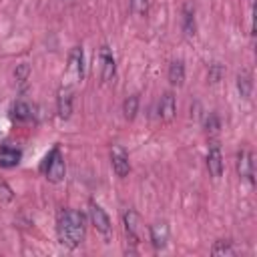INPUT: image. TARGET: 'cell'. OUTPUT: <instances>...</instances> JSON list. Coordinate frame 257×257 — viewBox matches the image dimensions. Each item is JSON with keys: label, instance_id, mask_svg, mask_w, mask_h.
<instances>
[{"label": "cell", "instance_id": "cell-1", "mask_svg": "<svg viewBox=\"0 0 257 257\" xmlns=\"http://www.w3.org/2000/svg\"><path fill=\"white\" fill-rule=\"evenodd\" d=\"M56 235L64 247L76 249L84 239V215L74 209H64L56 221Z\"/></svg>", "mask_w": 257, "mask_h": 257}, {"label": "cell", "instance_id": "cell-2", "mask_svg": "<svg viewBox=\"0 0 257 257\" xmlns=\"http://www.w3.org/2000/svg\"><path fill=\"white\" fill-rule=\"evenodd\" d=\"M82 72H84V54H82V46H74L68 54V64L64 70V84L72 86L76 82L82 80Z\"/></svg>", "mask_w": 257, "mask_h": 257}, {"label": "cell", "instance_id": "cell-3", "mask_svg": "<svg viewBox=\"0 0 257 257\" xmlns=\"http://www.w3.org/2000/svg\"><path fill=\"white\" fill-rule=\"evenodd\" d=\"M64 173H66V167H64V157L60 155L58 147H54L46 161H44V175L50 183H60L64 179Z\"/></svg>", "mask_w": 257, "mask_h": 257}, {"label": "cell", "instance_id": "cell-4", "mask_svg": "<svg viewBox=\"0 0 257 257\" xmlns=\"http://www.w3.org/2000/svg\"><path fill=\"white\" fill-rule=\"evenodd\" d=\"M88 215H90V221H92L94 229H96L104 239H108V237L112 235V225H110V219H108L106 211H104L100 205L90 203V207H88Z\"/></svg>", "mask_w": 257, "mask_h": 257}, {"label": "cell", "instance_id": "cell-5", "mask_svg": "<svg viewBox=\"0 0 257 257\" xmlns=\"http://www.w3.org/2000/svg\"><path fill=\"white\" fill-rule=\"evenodd\" d=\"M98 62H100V80L102 82H108L114 72H116V64H114V56L110 52L108 46H100L98 50Z\"/></svg>", "mask_w": 257, "mask_h": 257}, {"label": "cell", "instance_id": "cell-6", "mask_svg": "<svg viewBox=\"0 0 257 257\" xmlns=\"http://www.w3.org/2000/svg\"><path fill=\"white\" fill-rule=\"evenodd\" d=\"M110 163H112V171L116 173V177H126L131 171V163H128V155L122 147H112L110 151Z\"/></svg>", "mask_w": 257, "mask_h": 257}, {"label": "cell", "instance_id": "cell-7", "mask_svg": "<svg viewBox=\"0 0 257 257\" xmlns=\"http://www.w3.org/2000/svg\"><path fill=\"white\" fill-rule=\"evenodd\" d=\"M56 110H58V116L64 120L70 118V114H72V88L66 84L56 94Z\"/></svg>", "mask_w": 257, "mask_h": 257}, {"label": "cell", "instance_id": "cell-8", "mask_svg": "<svg viewBox=\"0 0 257 257\" xmlns=\"http://www.w3.org/2000/svg\"><path fill=\"white\" fill-rule=\"evenodd\" d=\"M237 173H239L241 179H245L253 185V155H251V151H247V149L239 151V155H237Z\"/></svg>", "mask_w": 257, "mask_h": 257}, {"label": "cell", "instance_id": "cell-9", "mask_svg": "<svg viewBox=\"0 0 257 257\" xmlns=\"http://www.w3.org/2000/svg\"><path fill=\"white\" fill-rule=\"evenodd\" d=\"M207 169H209V175L213 179H219L223 175V155H221V149L219 145H213L209 149V155H207Z\"/></svg>", "mask_w": 257, "mask_h": 257}, {"label": "cell", "instance_id": "cell-10", "mask_svg": "<svg viewBox=\"0 0 257 257\" xmlns=\"http://www.w3.org/2000/svg\"><path fill=\"white\" fill-rule=\"evenodd\" d=\"M175 112H177L175 96H173V92H165L161 96V100H159V116H161V120L171 122L175 118Z\"/></svg>", "mask_w": 257, "mask_h": 257}, {"label": "cell", "instance_id": "cell-11", "mask_svg": "<svg viewBox=\"0 0 257 257\" xmlns=\"http://www.w3.org/2000/svg\"><path fill=\"white\" fill-rule=\"evenodd\" d=\"M122 221H124V229H126L128 237L135 239V241H139L141 239V217H139V213L133 211V209H128L122 215Z\"/></svg>", "mask_w": 257, "mask_h": 257}, {"label": "cell", "instance_id": "cell-12", "mask_svg": "<svg viewBox=\"0 0 257 257\" xmlns=\"http://www.w3.org/2000/svg\"><path fill=\"white\" fill-rule=\"evenodd\" d=\"M20 159H22L20 149L10 147V145H4V147L0 149V167L12 169V167H16V165L20 163Z\"/></svg>", "mask_w": 257, "mask_h": 257}, {"label": "cell", "instance_id": "cell-13", "mask_svg": "<svg viewBox=\"0 0 257 257\" xmlns=\"http://www.w3.org/2000/svg\"><path fill=\"white\" fill-rule=\"evenodd\" d=\"M151 241L157 249H163L169 241V225L167 223H155L151 225Z\"/></svg>", "mask_w": 257, "mask_h": 257}, {"label": "cell", "instance_id": "cell-14", "mask_svg": "<svg viewBox=\"0 0 257 257\" xmlns=\"http://www.w3.org/2000/svg\"><path fill=\"white\" fill-rule=\"evenodd\" d=\"M169 82L173 86H181L185 82V66H183L181 60L171 62V66H169Z\"/></svg>", "mask_w": 257, "mask_h": 257}, {"label": "cell", "instance_id": "cell-15", "mask_svg": "<svg viewBox=\"0 0 257 257\" xmlns=\"http://www.w3.org/2000/svg\"><path fill=\"white\" fill-rule=\"evenodd\" d=\"M183 30L187 36H195V10L191 4H185L183 8Z\"/></svg>", "mask_w": 257, "mask_h": 257}, {"label": "cell", "instance_id": "cell-16", "mask_svg": "<svg viewBox=\"0 0 257 257\" xmlns=\"http://www.w3.org/2000/svg\"><path fill=\"white\" fill-rule=\"evenodd\" d=\"M237 88H239V94L243 98H249L251 96V88H253V80H251V74L249 72H239L237 74Z\"/></svg>", "mask_w": 257, "mask_h": 257}, {"label": "cell", "instance_id": "cell-17", "mask_svg": "<svg viewBox=\"0 0 257 257\" xmlns=\"http://www.w3.org/2000/svg\"><path fill=\"white\" fill-rule=\"evenodd\" d=\"M139 112V96L137 94H131L124 102H122V114L126 120H133Z\"/></svg>", "mask_w": 257, "mask_h": 257}, {"label": "cell", "instance_id": "cell-18", "mask_svg": "<svg viewBox=\"0 0 257 257\" xmlns=\"http://www.w3.org/2000/svg\"><path fill=\"white\" fill-rule=\"evenodd\" d=\"M12 118H16V120H28V118H32V108H30V104L18 100V102L12 106Z\"/></svg>", "mask_w": 257, "mask_h": 257}, {"label": "cell", "instance_id": "cell-19", "mask_svg": "<svg viewBox=\"0 0 257 257\" xmlns=\"http://www.w3.org/2000/svg\"><path fill=\"white\" fill-rule=\"evenodd\" d=\"M211 253H213V255H235L233 241H227V239H219V241H215Z\"/></svg>", "mask_w": 257, "mask_h": 257}, {"label": "cell", "instance_id": "cell-20", "mask_svg": "<svg viewBox=\"0 0 257 257\" xmlns=\"http://www.w3.org/2000/svg\"><path fill=\"white\" fill-rule=\"evenodd\" d=\"M131 10L137 16H147V12H149V0H131Z\"/></svg>", "mask_w": 257, "mask_h": 257}, {"label": "cell", "instance_id": "cell-21", "mask_svg": "<svg viewBox=\"0 0 257 257\" xmlns=\"http://www.w3.org/2000/svg\"><path fill=\"white\" fill-rule=\"evenodd\" d=\"M14 74H16V80H18V82H26V80H28V74H30V66L22 62L20 66H16Z\"/></svg>", "mask_w": 257, "mask_h": 257}, {"label": "cell", "instance_id": "cell-22", "mask_svg": "<svg viewBox=\"0 0 257 257\" xmlns=\"http://www.w3.org/2000/svg\"><path fill=\"white\" fill-rule=\"evenodd\" d=\"M205 126H207V133H217V131H219V118H217V114L211 112V114L207 116Z\"/></svg>", "mask_w": 257, "mask_h": 257}, {"label": "cell", "instance_id": "cell-23", "mask_svg": "<svg viewBox=\"0 0 257 257\" xmlns=\"http://www.w3.org/2000/svg\"><path fill=\"white\" fill-rule=\"evenodd\" d=\"M221 74H223V66H221V64H213L211 70H209V80H211V82H219Z\"/></svg>", "mask_w": 257, "mask_h": 257}]
</instances>
